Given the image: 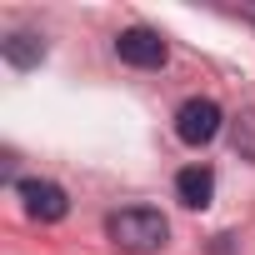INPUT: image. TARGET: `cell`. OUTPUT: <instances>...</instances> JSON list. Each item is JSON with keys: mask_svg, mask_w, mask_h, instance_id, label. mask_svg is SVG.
<instances>
[{"mask_svg": "<svg viewBox=\"0 0 255 255\" xmlns=\"http://www.w3.org/2000/svg\"><path fill=\"white\" fill-rule=\"evenodd\" d=\"M105 235L130 255H150V250H160L170 240V220L155 205H125V210H115L105 220Z\"/></svg>", "mask_w": 255, "mask_h": 255, "instance_id": "1", "label": "cell"}, {"mask_svg": "<svg viewBox=\"0 0 255 255\" xmlns=\"http://www.w3.org/2000/svg\"><path fill=\"white\" fill-rule=\"evenodd\" d=\"M220 105L210 100V95H190L180 110H175V135L185 140V145H210L215 135H220Z\"/></svg>", "mask_w": 255, "mask_h": 255, "instance_id": "2", "label": "cell"}, {"mask_svg": "<svg viewBox=\"0 0 255 255\" xmlns=\"http://www.w3.org/2000/svg\"><path fill=\"white\" fill-rule=\"evenodd\" d=\"M115 55H120L125 65H135V70H160L165 55H170V45H165L155 30L130 25V30H120V35H115Z\"/></svg>", "mask_w": 255, "mask_h": 255, "instance_id": "3", "label": "cell"}, {"mask_svg": "<svg viewBox=\"0 0 255 255\" xmlns=\"http://www.w3.org/2000/svg\"><path fill=\"white\" fill-rule=\"evenodd\" d=\"M15 190H20V200H25V215H30V220L55 225V220H65V215H70V195H65L55 180H35V175H30V180H20Z\"/></svg>", "mask_w": 255, "mask_h": 255, "instance_id": "4", "label": "cell"}, {"mask_svg": "<svg viewBox=\"0 0 255 255\" xmlns=\"http://www.w3.org/2000/svg\"><path fill=\"white\" fill-rule=\"evenodd\" d=\"M175 195H180L185 210H205L210 195H215V170H210V165H185V170L175 175Z\"/></svg>", "mask_w": 255, "mask_h": 255, "instance_id": "5", "label": "cell"}, {"mask_svg": "<svg viewBox=\"0 0 255 255\" xmlns=\"http://www.w3.org/2000/svg\"><path fill=\"white\" fill-rule=\"evenodd\" d=\"M0 50H5V60H10L15 70H30V65L45 60V40H40L35 30H15V35H5V40H0Z\"/></svg>", "mask_w": 255, "mask_h": 255, "instance_id": "6", "label": "cell"}, {"mask_svg": "<svg viewBox=\"0 0 255 255\" xmlns=\"http://www.w3.org/2000/svg\"><path fill=\"white\" fill-rule=\"evenodd\" d=\"M230 240H235V235H215V255H230V250H235Z\"/></svg>", "mask_w": 255, "mask_h": 255, "instance_id": "7", "label": "cell"}]
</instances>
